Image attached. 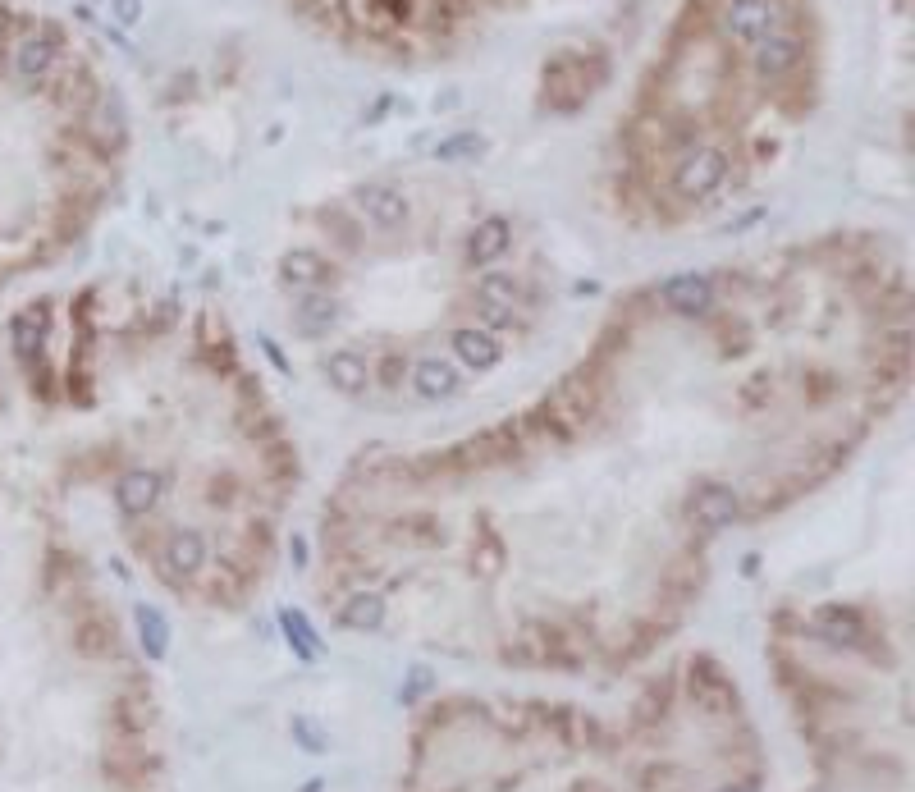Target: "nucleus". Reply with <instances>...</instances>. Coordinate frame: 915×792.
Segmentation results:
<instances>
[{"mask_svg": "<svg viewBox=\"0 0 915 792\" xmlns=\"http://www.w3.org/2000/svg\"><path fill=\"white\" fill-rule=\"evenodd\" d=\"M609 78V55L604 51H559L545 60L540 74V101L549 110H577L595 97V87Z\"/></svg>", "mask_w": 915, "mask_h": 792, "instance_id": "nucleus-1", "label": "nucleus"}, {"mask_svg": "<svg viewBox=\"0 0 915 792\" xmlns=\"http://www.w3.org/2000/svg\"><path fill=\"white\" fill-rule=\"evenodd\" d=\"M732 179V156L723 147H710V142H696L691 152L678 156V165L668 170V193L687 202V207H700L710 202L723 184Z\"/></svg>", "mask_w": 915, "mask_h": 792, "instance_id": "nucleus-2", "label": "nucleus"}, {"mask_svg": "<svg viewBox=\"0 0 915 792\" xmlns=\"http://www.w3.org/2000/svg\"><path fill=\"white\" fill-rule=\"evenodd\" d=\"M746 55H751V74L765 87H787L792 78L810 74V37L792 23H783L755 46H746Z\"/></svg>", "mask_w": 915, "mask_h": 792, "instance_id": "nucleus-3", "label": "nucleus"}, {"mask_svg": "<svg viewBox=\"0 0 915 792\" xmlns=\"http://www.w3.org/2000/svg\"><path fill=\"white\" fill-rule=\"evenodd\" d=\"M787 23V0H723L719 5V28L737 46H755L774 28Z\"/></svg>", "mask_w": 915, "mask_h": 792, "instance_id": "nucleus-4", "label": "nucleus"}, {"mask_svg": "<svg viewBox=\"0 0 915 792\" xmlns=\"http://www.w3.org/2000/svg\"><path fill=\"white\" fill-rule=\"evenodd\" d=\"M687 518L696 522L700 532H728L732 522L742 518V495L732 486H723V481H705V486L691 490Z\"/></svg>", "mask_w": 915, "mask_h": 792, "instance_id": "nucleus-5", "label": "nucleus"}, {"mask_svg": "<svg viewBox=\"0 0 915 792\" xmlns=\"http://www.w3.org/2000/svg\"><path fill=\"white\" fill-rule=\"evenodd\" d=\"M14 358L23 362V367L33 371L46 362V339H51V298H37L33 307H23L19 316H14Z\"/></svg>", "mask_w": 915, "mask_h": 792, "instance_id": "nucleus-6", "label": "nucleus"}, {"mask_svg": "<svg viewBox=\"0 0 915 792\" xmlns=\"http://www.w3.org/2000/svg\"><path fill=\"white\" fill-rule=\"evenodd\" d=\"M353 207L376 229H385V234H399V229H408V220H412L408 197H403L394 184H362L353 193Z\"/></svg>", "mask_w": 915, "mask_h": 792, "instance_id": "nucleus-7", "label": "nucleus"}, {"mask_svg": "<svg viewBox=\"0 0 915 792\" xmlns=\"http://www.w3.org/2000/svg\"><path fill=\"white\" fill-rule=\"evenodd\" d=\"M165 486H170V477H165L161 467H129L124 477H119V486H115V500H119V509L124 513H151L156 504H161V495H165Z\"/></svg>", "mask_w": 915, "mask_h": 792, "instance_id": "nucleus-8", "label": "nucleus"}, {"mask_svg": "<svg viewBox=\"0 0 915 792\" xmlns=\"http://www.w3.org/2000/svg\"><path fill=\"white\" fill-rule=\"evenodd\" d=\"M664 303L668 312L687 316V321H700V316H710L714 307V280L710 275H673V280H664Z\"/></svg>", "mask_w": 915, "mask_h": 792, "instance_id": "nucleus-9", "label": "nucleus"}, {"mask_svg": "<svg viewBox=\"0 0 915 792\" xmlns=\"http://www.w3.org/2000/svg\"><path fill=\"white\" fill-rule=\"evenodd\" d=\"M293 321H298V335L321 339L339 326V298L330 289H302L298 303H293Z\"/></svg>", "mask_w": 915, "mask_h": 792, "instance_id": "nucleus-10", "label": "nucleus"}, {"mask_svg": "<svg viewBox=\"0 0 915 792\" xmlns=\"http://www.w3.org/2000/svg\"><path fill=\"white\" fill-rule=\"evenodd\" d=\"M408 376H412V390H417L426 403H440V399L463 394V376H458V362L453 358H421Z\"/></svg>", "mask_w": 915, "mask_h": 792, "instance_id": "nucleus-11", "label": "nucleus"}, {"mask_svg": "<svg viewBox=\"0 0 915 792\" xmlns=\"http://www.w3.org/2000/svg\"><path fill=\"white\" fill-rule=\"evenodd\" d=\"M206 564V536L202 532H174L170 541H165L161 550V568L174 577V582H188V577H197Z\"/></svg>", "mask_w": 915, "mask_h": 792, "instance_id": "nucleus-12", "label": "nucleus"}, {"mask_svg": "<svg viewBox=\"0 0 915 792\" xmlns=\"http://www.w3.org/2000/svg\"><path fill=\"white\" fill-rule=\"evenodd\" d=\"M325 380H330L334 394H366V385H371V358H362L357 348H339V353H330V358L321 362Z\"/></svg>", "mask_w": 915, "mask_h": 792, "instance_id": "nucleus-13", "label": "nucleus"}, {"mask_svg": "<svg viewBox=\"0 0 915 792\" xmlns=\"http://www.w3.org/2000/svg\"><path fill=\"white\" fill-rule=\"evenodd\" d=\"M815 632L829 646H838V651H856L865 641V614L861 609H847V605H829L815 614Z\"/></svg>", "mask_w": 915, "mask_h": 792, "instance_id": "nucleus-14", "label": "nucleus"}, {"mask_svg": "<svg viewBox=\"0 0 915 792\" xmlns=\"http://www.w3.org/2000/svg\"><path fill=\"white\" fill-rule=\"evenodd\" d=\"M330 275H334L330 261H325L316 248H289L280 257V284L284 289H321Z\"/></svg>", "mask_w": 915, "mask_h": 792, "instance_id": "nucleus-15", "label": "nucleus"}, {"mask_svg": "<svg viewBox=\"0 0 915 792\" xmlns=\"http://www.w3.org/2000/svg\"><path fill=\"white\" fill-rule=\"evenodd\" d=\"M508 248H513V225H508L504 216H485L481 225L472 229V239H467V266H490V261H499Z\"/></svg>", "mask_w": 915, "mask_h": 792, "instance_id": "nucleus-16", "label": "nucleus"}, {"mask_svg": "<svg viewBox=\"0 0 915 792\" xmlns=\"http://www.w3.org/2000/svg\"><path fill=\"white\" fill-rule=\"evenodd\" d=\"M453 353H458L463 367L490 371L499 362V339L485 335V330H476V326H463V330H453Z\"/></svg>", "mask_w": 915, "mask_h": 792, "instance_id": "nucleus-17", "label": "nucleus"}, {"mask_svg": "<svg viewBox=\"0 0 915 792\" xmlns=\"http://www.w3.org/2000/svg\"><path fill=\"white\" fill-rule=\"evenodd\" d=\"M339 623H344V628H357V632H376L380 623H385V600H380L376 591H357V596H348V605L339 609Z\"/></svg>", "mask_w": 915, "mask_h": 792, "instance_id": "nucleus-18", "label": "nucleus"}, {"mask_svg": "<svg viewBox=\"0 0 915 792\" xmlns=\"http://www.w3.org/2000/svg\"><path fill=\"white\" fill-rule=\"evenodd\" d=\"M133 619H138L142 651H147L151 660H161V655L170 651V623H165V614L161 609H151V605H138L133 609Z\"/></svg>", "mask_w": 915, "mask_h": 792, "instance_id": "nucleus-19", "label": "nucleus"}, {"mask_svg": "<svg viewBox=\"0 0 915 792\" xmlns=\"http://www.w3.org/2000/svg\"><path fill=\"white\" fill-rule=\"evenodd\" d=\"M280 623H284V637H289V646L298 651V660H321V637H316L312 628H307V619H302L298 609H280Z\"/></svg>", "mask_w": 915, "mask_h": 792, "instance_id": "nucleus-20", "label": "nucleus"}, {"mask_svg": "<svg viewBox=\"0 0 915 792\" xmlns=\"http://www.w3.org/2000/svg\"><path fill=\"white\" fill-rule=\"evenodd\" d=\"M316 220H321V229H325V234H330V239L339 243L344 252H362L366 234H362V225H357V220L348 216V211H321Z\"/></svg>", "mask_w": 915, "mask_h": 792, "instance_id": "nucleus-21", "label": "nucleus"}, {"mask_svg": "<svg viewBox=\"0 0 915 792\" xmlns=\"http://www.w3.org/2000/svg\"><path fill=\"white\" fill-rule=\"evenodd\" d=\"M440 161H472V156H485V138L481 133H453L449 142H440Z\"/></svg>", "mask_w": 915, "mask_h": 792, "instance_id": "nucleus-22", "label": "nucleus"}, {"mask_svg": "<svg viewBox=\"0 0 915 792\" xmlns=\"http://www.w3.org/2000/svg\"><path fill=\"white\" fill-rule=\"evenodd\" d=\"M476 316H481L485 326H513V303H504V298H490V293H476L472 298Z\"/></svg>", "mask_w": 915, "mask_h": 792, "instance_id": "nucleus-23", "label": "nucleus"}, {"mask_svg": "<svg viewBox=\"0 0 915 792\" xmlns=\"http://www.w3.org/2000/svg\"><path fill=\"white\" fill-rule=\"evenodd\" d=\"M408 358H403V353H389L385 362H380V371H376V380L380 385H385V390H399L403 380H408Z\"/></svg>", "mask_w": 915, "mask_h": 792, "instance_id": "nucleus-24", "label": "nucleus"}, {"mask_svg": "<svg viewBox=\"0 0 915 792\" xmlns=\"http://www.w3.org/2000/svg\"><path fill=\"white\" fill-rule=\"evenodd\" d=\"M476 293H490V298H504V303H517V280L513 275H490Z\"/></svg>", "mask_w": 915, "mask_h": 792, "instance_id": "nucleus-25", "label": "nucleus"}, {"mask_svg": "<svg viewBox=\"0 0 915 792\" xmlns=\"http://www.w3.org/2000/svg\"><path fill=\"white\" fill-rule=\"evenodd\" d=\"M293 733H298V742H302V747L325 751V733H321V728H307V719H298V724H293Z\"/></svg>", "mask_w": 915, "mask_h": 792, "instance_id": "nucleus-26", "label": "nucleus"}, {"mask_svg": "<svg viewBox=\"0 0 915 792\" xmlns=\"http://www.w3.org/2000/svg\"><path fill=\"white\" fill-rule=\"evenodd\" d=\"M115 19L119 23H138L142 19V0H115Z\"/></svg>", "mask_w": 915, "mask_h": 792, "instance_id": "nucleus-27", "label": "nucleus"}, {"mask_svg": "<svg viewBox=\"0 0 915 792\" xmlns=\"http://www.w3.org/2000/svg\"><path fill=\"white\" fill-rule=\"evenodd\" d=\"M719 792H755V788H719Z\"/></svg>", "mask_w": 915, "mask_h": 792, "instance_id": "nucleus-28", "label": "nucleus"}]
</instances>
